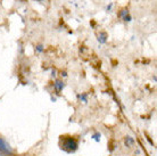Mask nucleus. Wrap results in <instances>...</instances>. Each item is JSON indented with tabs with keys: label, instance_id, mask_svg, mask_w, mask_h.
I'll list each match as a JSON object with an SVG mask.
<instances>
[{
	"label": "nucleus",
	"instance_id": "nucleus-2",
	"mask_svg": "<svg viewBox=\"0 0 157 156\" xmlns=\"http://www.w3.org/2000/svg\"><path fill=\"white\" fill-rule=\"evenodd\" d=\"M0 154L4 156H12L14 155V149L12 146L8 144L7 140L0 135Z\"/></svg>",
	"mask_w": 157,
	"mask_h": 156
},
{
	"label": "nucleus",
	"instance_id": "nucleus-8",
	"mask_svg": "<svg viewBox=\"0 0 157 156\" xmlns=\"http://www.w3.org/2000/svg\"><path fill=\"white\" fill-rule=\"evenodd\" d=\"M36 50H38V51H40V53H41V51L43 50L42 46H41V45H39V46H38V47H36Z\"/></svg>",
	"mask_w": 157,
	"mask_h": 156
},
{
	"label": "nucleus",
	"instance_id": "nucleus-7",
	"mask_svg": "<svg viewBox=\"0 0 157 156\" xmlns=\"http://www.w3.org/2000/svg\"><path fill=\"white\" fill-rule=\"evenodd\" d=\"M78 98L80 99V100H83L84 103L86 102V95H78Z\"/></svg>",
	"mask_w": 157,
	"mask_h": 156
},
{
	"label": "nucleus",
	"instance_id": "nucleus-5",
	"mask_svg": "<svg viewBox=\"0 0 157 156\" xmlns=\"http://www.w3.org/2000/svg\"><path fill=\"white\" fill-rule=\"evenodd\" d=\"M98 41L100 43H105L107 41V34L105 32H101V33H99L98 35Z\"/></svg>",
	"mask_w": 157,
	"mask_h": 156
},
{
	"label": "nucleus",
	"instance_id": "nucleus-4",
	"mask_svg": "<svg viewBox=\"0 0 157 156\" xmlns=\"http://www.w3.org/2000/svg\"><path fill=\"white\" fill-rule=\"evenodd\" d=\"M124 142H125L126 147H131V146H133V144H134V139L132 138V137L128 136V137H125V140H124Z\"/></svg>",
	"mask_w": 157,
	"mask_h": 156
},
{
	"label": "nucleus",
	"instance_id": "nucleus-6",
	"mask_svg": "<svg viewBox=\"0 0 157 156\" xmlns=\"http://www.w3.org/2000/svg\"><path fill=\"white\" fill-rule=\"evenodd\" d=\"M92 139L96 141H99L100 140V133H94V136H92Z\"/></svg>",
	"mask_w": 157,
	"mask_h": 156
},
{
	"label": "nucleus",
	"instance_id": "nucleus-1",
	"mask_svg": "<svg viewBox=\"0 0 157 156\" xmlns=\"http://www.w3.org/2000/svg\"><path fill=\"white\" fill-rule=\"evenodd\" d=\"M59 147L65 153L72 154L75 153L78 148V140L73 136L64 135L59 137Z\"/></svg>",
	"mask_w": 157,
	"mask_h": 156
},
{
	"label": "nucleus",
	"instance_id": "nucleus-3",
	"mask_svg": "<svg viewBox=\"0 0 157 156\" xmlns=\"http://www.w3.org/2000/svg\"><path fill=\"white\" fill-rule=\"evenodd\" d=\"M64 87H65V83L62 80H56L54 83V88H55L56 92H60L64 89Z\"/></svg>",
	"mask_w": 157,
	"mask_h": 156
}]
</instances>
